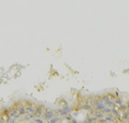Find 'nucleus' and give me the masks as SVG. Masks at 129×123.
I'll return each mask as SVG.
<instances>
[{"instance_id":"nucleus-9","label":"nucleus","mask_w":129,"mask_h":123,"mask_svg":"<svg viewBox=\"0 0 129 123\" xmlns=\"http://www.w3.org/2000/svg\"><path fill=\"white\" fill-rule=\"evenodd\" d=\"M66 105H67V101H66V100H64V99H61V100H60V106H61V108H62L63 106H66Z\"/></svg>"},{"instance_id":"nucleus-2","label":"nucleus","mask_w":129,"mask_h":123,"mask_svg":"<svg viewBox=\"0 0 129 123\" xmlns=\"http://www.w3.org/2000/svg\"><path fill=\"white\" fill-rule=\"evenodd\" d=\"M45 110H46V108L42 105L35 106V112H34L35 118H42L43 114H44V112H45Z\"/></svg>"},{"instance_id":"nucleus-1","label":"nucleus","mask_w":129,"mask_h":123,"mask_svg":"<svg viewBox=\"0 0 129 123\" xmlns=\"http://www.w3.org/2000/svg\"><path fill=\"white\" fill-rule=\"evenodd\" d=\"M104 107H105V103L102 101V99H101V97L98 96V97H95V103H94V108L95 110H98V111H102L103 109H104Z\"/></svg>"},{"instance_id":"nucleus-8","label":"nucleus","mask_w":129,"mask_h":123,"mask_svg":"<svg viewBox=\"0 0 129 123\" xmlns=\"http://www.w3.org/2000/svg\"><path fill=\"white\" fill-rule=\"evenodd\" d=\"M33 121H34L35 123H44V121H43V120H42L41 118H35Z\"/></svg>"},{"instance_id":"nucleus-10","label":"nucleus","mask_w":129,"mask_h":123,"mask_svg":"<svg viewBox=\"0 0 129 123\" xmlns=\"http://www.w3.org/2000/svg\"><path fill=\"white\" fill-rule=\"evenodd\" d=\"M105 123H117V122H105Z\"/></svg>"},{"instance_id":"nucleus-5","label":"nucleus","mask_w":129,"mask_h":123,"mask_svg":"<svg viewBox=\"0 0 129 123\" xmlns=\"http://www.w3.org/2000/svg\"><path fill=\"white\" fill-rule=\"evenodd\" d=\"M85 103L91 107H94V103H95V97L93 96H89L85 98Z\"/></svg>"},{"instance_id":"nucleus-6","label":"nucleus","mask_w":129,"mask_h":123,"mask_svg":"<svg viewBox=\"0 0 129 123\" xmlns=\"http://www.w3.org/2000/svg\"><path fill=\"white\" fill-rule=\"evenodd\" d=\"M62 109H63V110H64V111H66L67 113H68V114H70V113H71V112L73 111L71 105H68V103H67L66 106H63V107H62Z\"/></svg>"},{"instance_id":"nucleus-7","label":"nucleus","mask_w":129,"mask_h":123,"mask_svg":"<svg viewBox=\"0 0 129 123\" xmlns=\"http://www.w3.org/2000/svg\"><path fill=\"white\" fill-rule=\"evenodd\" d=\"M25 112L26 113H34L35 112V106H26L25 107Z\"/></svg>"},{"instance_id":"nucleus-3","label":"nucleus","mask_w":129,"mask_h":123,"mask_svg":"<svg viewBox=\"0 0 129 123\" xmlns=\"http://www.w3.org/2000/svg\"><path fill=\"white\" fill-rule=\"evenodd\" d=\"M55 116V110H51V109H46L45 110V112H44V114H43V116H42V118H43L45 121H49V120L51 119V118H54Z\"/></svg>"},{"instance_id":"nucleus-4","label":"nucleus","mask_w":129,"mask_h":123,"mask_svg":"<svg viewBox=\"0 0 129 123\" xmlns=\"http://www.w3.org/2000/svg\"><path fill=\"white\" fill-rule=\"evenodd\" d=\"M9 118L11 119H14V120H18L21 118V115L19 114V111L17 108H14V107H11L10 108V111H9Z\"/></svg>"}]
</instances>
